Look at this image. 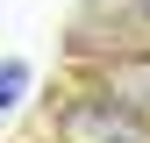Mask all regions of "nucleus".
<instances>
[{
    "mask_svg": "<svg viewBox=\"0 0 150 143\" xmlns=\"http://www.w3.org/2000/svg\"><path fill=\"white\" fill-rule=\"evenodd\" d=\"M43 136L50 143H150V122L136 107H122L115 93H100L93 79H71L43 100Z\"/></svg>",
    "mask_w": 150,
    "mask_h": 143,
    "instance_id": "obj_1",
    "label": "nucleus"
},
{
    "mask_svg": "<svg viewBox=\"0 0 150 143\" xmlns=\"http://www.w3.org/2000/svg\"><path fill=\"white\" fill-rule=\"evenodd\" d=\"M29 93H36V64H29V57H0V122L22 115Z\"/></svg>",
    "mask_w": 150,
    "mask_h": 143,
    "instance_id": "obj_3",
    "label": "nucleus"
},
{
    "mask_svg": "<svg viewBox=\"0 0 150 143\" xmlns=\"http://www.w3.org/2000/svg\"><path fill=\"white\" fill-rule=\"evenodd\" d=\"M115 22H122V29L150 50V0H122V7H115Z\"/></svg>",
    "mask_w": 150,
    "mask_h": 143,
    "instance_id": "obj_4",
    "label": "nucleus"
},
{
    "mask_svg": "<svg viewBox=\"0 0 150 143\" xmlns=\"http://www.w3.org/2000/svg\"><path fill=\"white\" fill-rule=\"evenodd\" d=\"M79 79H93L100 93H115L122 107H136V115L150 122V50H93V57L79 64Z\"/></svg>",
    "mask_w": 150,
    "mask_h": 143,
    "instance_id": "obj_2",
    "label": "nucleus"
}]
</instances>
